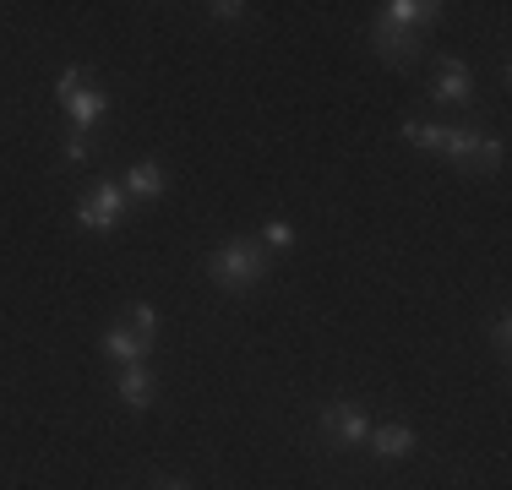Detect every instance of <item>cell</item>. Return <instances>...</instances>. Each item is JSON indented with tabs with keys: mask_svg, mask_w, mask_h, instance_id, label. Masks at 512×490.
Masks as SVG:
<instances>
[{
	"mask_svg": "<svg viewBox=\"0 0 512 490\" xmlns=\"http://www.w3.org/2000/svg\"><path fill=\"white\" fill-rule=\"evenodd\" d=\"M120 191H126V202H158V196H164V164H158V158L131 164L126 180H120Z\"/></svg>",
	"mask_w": 512,
	"mask_h": 490,
	"instance_id": "8",
	"label": "cell"
},
{
	"mask_svg": "<svg viewBox=\"0 0 512 490\" xmlns=\"http://www.w3.org/2000/svg\"><path fill=\"white\" fill-rule=\"evenodd\" d=\"M207 11H213L218 22H235L240 11H246V6H240V0H213V6H207Z\"/></svg>",
	"mask_w": 512,
	"mask_h": 490,
	"instance_id": "18",
	"label": "cell"
},
{
	"mask_svg": "<svg viewBox=\"0 0 512 490\" xmlns=\"http://www.w3.org/2000/svg\"><path fill=\"white\" fill-rule=\"evenodd\" d=\"M207 273H213V284L229 289V294L256 289V284L267 278V251H262V240H229V245H218V251L207 256Z\"/></svg>",
	"mask_w": 512,
	"mask_h": 490,
	"instance_id": "1",
	"label": "cell"
},
{
	"mask_svg": "<svg viewBox=\"0 0 512 490\" xmlns=\"http://www.w3.org/2000/svg\"><path fill=\"white\" fill-rule=\"evenodd\" d=\"M82 88H93V77H88V66H71V71H60V82H55V98L60 104H71Z\"/></svg>",
	"mask_w": 512,
	"mask_h": 490,
	"instance_id": "15",
	"label": "cell"
},
{
	"mask_svg": "<svg viewBox=\"0 0 512 490\" xmlns=\"http://www.w3.org/2000/svg\"><path fill=\"white\" fill-rule=\"evenodd\" d=\"M267 245H273V251H289V245H295V229H289L284 218H267L262 224V251Z\"/></svg>",
	"mask_w": 512,
	"mask_h": 490,
	"instance_id": "16",
	"label": "cell"
},
{
	"mask_svg": "<svg viewBox=\"0 0 512 490\" xmlns=\"http://www.w3.org/2000/svg\"><path fill=\"white\" fill-rule=\"evenodd\" d=\"M66 115H71V131H93V126L109 115V93H104V88H82V93L66 104Z\"/></svg>",
	"mask_w": 512,
	"mask_h": 490,
	"instance_id": "10",
	"label": "cell"
},
{
	"mask_svg": "<svg viewBox=\"0 0 512 490\" xmlns=\"http://www.w3.org/2000/svg\"><path fill=\"white\" fill-rule=\"evenodd\" d=\"M126 327L137 333V343H142V349H153V338H158V311H153L148 300H137V305L126 311Z\"/></svg>",
	"mask_w": 512,
	"mask_h": 490,
	"instance_id": "14",
	"label": "cell"
},
{
	"mask_svg": "<svg viewBox=\"0 0 512 490\" xmlns=\"http://www.w3.org/2000/svg\"><path fill=\"white\" fill-rule=\"evenodd\" d=\"M115 392H120V403H126V409H148V403H153V376H148V365H120Z\"/></svg>",
	"mask_w": 512,
	"mask_h": 490,
	"instance_id": "11",
	"label": "cell"
},
{
	"mask_svg": "<svg viewBox=\"0 0 512 490\" xmlns=\"http://www.w3.org/2000/svg\"><path fill=\"white\" fill-rule=\"evenodd\" d=\"M382 17L404 22V28H414V33H431L436 22H442V6H436V0H393V6H382Z\"/></svg>",
	"mask_w": 512,
	"mask_h": 490,
	"instance_id": "9",
	"label": "cell"
},
{
	"mask_svg": "<svg viewBox=\"0 0 512 490\" xmlns=\"http://www.w3.org/2000/svg\"><path fill=\"white\" fill-rule=\"evenodd\" d=\"M431 98L436 104H469L474 98V71L463 66L458 55H442L436 71H431Z\"/></svg>",
	"mask_w": 512,
	"mask_h": 490,
	"instance_id": "6",
	"label": "cell"
},
{
	"mask_svg": "<svg viewBox=\"0 0 512 490\" xmlns=\"http://www.w3.org/2000/svg\"><path fill=\"white\" fill-rule=\"evenodd\" d=\"M376 55L387 60V66H409L414 55L425 49V33H414V28H404V22H387V17H376Z\"/></svg>",
	"mask_w": 512,
	"mask_h": 490,
	"instance_id": "5",
	"label": "cell"
},
{
	"mask_svg": "<svg viewBox=\"0 0 512 490\" xmlns=\"http://www.w3.org/2000/svg\"><path fill=\"white\" fill-rule=\"evenodd\" d=\"M365 436H371V420H365L360 403L338 398V403H327V409H322V441H327V447H360Z\"/></svg>",
	"mask_w": 512,
	"mask_h": 490,
	"instance_id": "4",
	"label": "cell"
},
{
	"mask_svg": "<svg viewBox=\"0 0 512 490\" xmlns=\"http://www.w3.org/2000/svg\"><path fill=\"white\" fill-rule=\"evenodd\" d=\"M120 213H126V191H120V180H99V186H88L82 202H77V224L88 229V235H109V229L120 224Z\"/></svg>",
	"mask_w": 512,
	"mask_h": 490,
	"instance_id": "3",
	"label": "cell"
},
{
	"mask_svg": "<svg viewBox=\"0 0 512 490\" xmlns=\"http://www.w3.org/2000/svg\"><path fill=\"white\" fill-rule=\"evenodd\" d=\"M365 441H371V452H376V458H382V463H404L409 452H414V431H409L404 420L371 425V436H365Z\"/></svg>",
	"mask_w": 512,
	"mask_h": 490,
	"instance_id": "7",
	"label": "cell"
},
{
	"mask_svg": "<svg viewBox=\"0 0 512 490\" xmlns=\"http://www.w3.org/2000/svg\"><path fill=\"white\" fill-rule=\"evenodd\" d=\"M442 158H453V164L469 169V175H491V169L502 164V142L485 137V131H463V126H453V131H447Z\"/></svg>",
	"mask_w": 512,
	"mask_h": 490,
	"instance_id": "2",
	"label": "cell"
},
{
	"mask_svg": "<svg viewBox=\"0 0 512 490\" xmlns=\"http://www.w3.org/2000/svg\"><path fill=\"white\" fill-rule=\"evenodd\" d=\"M88 153H93V131H71L66 147H60V158H66V164H82Z\"/></svg>",
	"mask_w": 512,
	"mask_h": 490,
	"instance_id": "17",
	"label": "cell"
},
{
	"mask_svg": "<svg viewBox=\"0 0 512 490\" xmlns=\"http://www.w3.org/2000/svg\"><path fill=\"white\" fill-rule=\"evenodd\" d=\"M447 131H453V126H431V120H404V142L425 147V153H442V147H447Z\"/></svg>",
	"mask_w": 512,
	"mask_h": 490,
	"instance_id": "13",
	"label": "cell"
},
{
	"mask_svg": "<svg viewBox=\"0 0 512 490\" xmlns=\"http://www.w3.org/2000/svg\"><path fill=\"white\" fill-rule=\"evenodd\" d=\"M104 354H109L115 365H142V360H148V349L137 343V333H131L126 322H120V327H109V333H104Z\"/></svg>",
	"mask_w": 512,
	"mask_h": 490,
	"instance_id": "12",
	"label": "cell"
},
{
	"mask_svg": "<svg viewBox=\"0 0 512 490\" xmlns=\"http://www.w3.org/2000/svg\"><path fill=\"white\" fill-rule=\"evenodd\" d=\"M153 490H186V485H180V480H169V485H153Z\"/></svg>",
	"mask_w": 512,
	"mask_h": 490,
	"instance_id": "19",
	"label": "cell"
}]
</instances>
